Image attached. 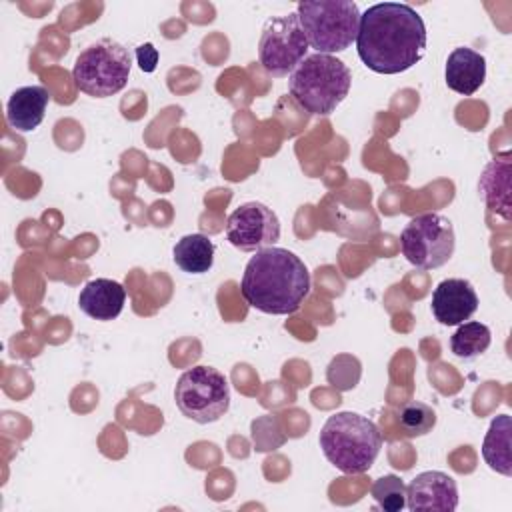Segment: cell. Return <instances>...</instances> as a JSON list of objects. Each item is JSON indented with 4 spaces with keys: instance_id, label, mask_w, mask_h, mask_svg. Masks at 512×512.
<instances>
[{
    "instance_id": "1",
    "label": "cell",
    "mask_w": 512,
    "mask_h": 512,
    "mask_svg": "<svg viewBox=\"0 0 512 512\" xmlns=\"http://www.w3.org/2000/svg\"><path fill=\"white\" fill-rule=\"evenodd\" d=\"M426 24L402 2H380L360 14L356 50L376 74H400L418 64L426 52Z\"/></svg>"
},
{
    "instance_id": "2",
    "label": "cell",
    "mask_w": 512,
    "mask_h": 512,
    "mask_svg": "<svg viewBox=\"0 0 512 512\" xmlns=\"http://www.w3.org/2000/svg\"><path fill=\"white\" fill-rule=\"evenodd\" d=\"M240 292L252 308L264 314H292L310 292V272L294 252L268 246L248 260Z\"/></svg>"
},
{
    "instance_id": "3",
    "label": "cell",
    "mask_w": 512,
    "mask_h": 512,
    "mask_svg": "<svg viewBox=\"0 0 512 512\" xmlns=\"http://www.w3.org/2000/svg\"><path fill=\"white\" fill-rule=\"evenodd\" d=\"M326 460L344 474L370 470L382 448L378 426L358 412L332 414L318 436Z\"/></svg>"
},
{
    "instance_id": "4",
    "label": "cell",
    "mask_w": 512,
    "mask_h": 512,
    "mask_svg": "<svg viewBox=\"0 0 512 512\" xmlns=\"http://www.w3.org/2000/svg\"><path fill=\"white\" fill-rule=\"evenodd\" d=\"M350 68L332 54L306 56L288 76V90L296 104L310 114L328 116L348 96Z\"/></svg>"
},
{
    "instance_id": "5",
    "label": "cell",
    "mask_w": 512,
    "mask_h": 512,
    "mask_svg": "<svg viewBox=\"0 0 512 512\" xmlns=\"http://www.w3.org/2000/svg\"><path fill=\"white\" fill-rule=\"evenodd\" d=\"M310 48L320 54L346 50L356 42L360 10L350 0H306L296 6Z\"/></svg>"
},
{
    "instance_id": "6",
    "label": "cell",
    "mask_w": 512,
    "mask_h": 512,
    "mask_svg": "<svg viewBox=\"0 0 512 512\" xmlns=\"http://www.w3.org/2000/svg\"><path fill=\"white\" fill-rule=\"evenodd\" d=\"M132 56L120 42L102 38L86 46L72 68L76 88L94 98H106L128 84Z\"/></svg>"
},
{
    "instance_id": "7",
    "label": "cell",
    "mask_w": 512,
    "mask_h": 512,
    "mask_svg": "<svg viewBox=\"0 0 512 512\" xmlns=\"http://www.w3.org/2000/svg\"><path fill=\"white\" fill-rule=\"evenodd\" d=\"M174 400L186 418L198 424H210L228 412L230 386L220 370L200 364L178 378Z\"/></svg>"
},
{
    "instance_id": "8",
    "label": "cell",
    "mask_w": 512,
    "mask_h": 512,
    "mask_svg": "<svg viewBox=\"0 0 512 512\" xmlns=\"http://www.w3.org/2000/svg\"><path fill=\"white\" fill-rule=\"evenodd\" d=\"M456 246L452 222L436 212L414 216L400 234V248L404 258L420 268L434 270L444 266Z\"/></svg>"
},
{
    "instance_id": "9",
    "label": "cell",
    "mask_w": 512,
    "mask_h": 512,
    "mask_svg": "<svg viewBox=\"0 0 512 512\" xmlns=\"http://www.w3.org/2000/svg\"><path fill=\"white\" fill-rule=\"evenodd\" d=\"M308 48L298 14L290 12L266 20L258 42V60L268 74L286 76L306 58Z\"/></svg>"
},
{
    "instance_id": "10",
    "label": "cell",
    "mask_w": 512,
    "mask_h": 512,
    "mask_svg": "<svg viewBox=\"0 0 512 512\" xmlns=\"http://www.w3.org/2000/svg\"><path fill=\"white\" fill-rule=\"evenodd\" d=\"M226 238L238 250L258 252L278 242L280 220L266 204L246 202L228 216Z\"/></svg>"
},
{
    "instance_id": "11",
    "label": "cell",
    "mask_w": 512,
    "mask_h": 512,
    "mask_svg": "<svg viewBox=\"0 0 512 512\" xmlns=\"http://www.w3.org/2000/svg\"><path fill=\"white\" fill-rule=\"evenodd\" d=\"M406 506L410 510L452 512L458 508V486L452 476L440 470L420 472L406 486Z\"/></svg>"
},
{
    "instance_id": "12",
    "label": "cell",
    "mask_w": 512,
    "mask_h": 512,
    "mask_svg": "<svg viewBox=\"0 0 512 512\" xmlns=\"http://www.w3.org/2000/svg\"><path fill=\"white\" fill-rule=\"evenodd\" d=\"M478 310L474 286L464 278H446L432 292V314L444 326H458Z\"/></svg>"
},
{
    "instance_id": "13",
    "label": "cell",
    "mask_w": 512,
    "mask_h": 512,
    "mask_svg": "<svg viewBox=\"0 0 512 512\" xmlns=\"http://www.w3.org/2000/svg\"><path fill=\"white\" fill-rule=\"evenodd\" d=\"M126 302V290L120 282L110 278H94L80 290V310L100 322H108L120 316Z\"/></svg>"
},
{
    "instance_id": "14",
    "label": "cell",
    "mask_w": 512,
    "mask_h": 512,
    "mask_svg": "<svg viewBox=\"0 0 512 512\" xmlns=\"http://www.w3.org/2000/svg\"><path fill=\"white\" fill-rule=\"evenodd\" d=\"M444 78L450 90L462 96H472L486 80V58L466 46L454 48L448 54Z\"/></svg>"
},
{
    "instance_id": "15",
    "label": "cell",
    "mask_w": 512,
    "mask_h": 512,
    "mask_svg": "<svg viewBox=\"0 0 512 512\" xmlns=\"http://www.w3.org/2000/svg\"><path fill=\"white\" fill-rule=\"evenodd\" d=\"M48 102L50 94L44 86L32 84L14 90L6 104L8 124L18 132H30L38 128L40 122L44 120Z\"/></svg>"
},
{
    "instance_id": "16",
    "label": "cell",
    "mask_w": 512,
    "mask_h": 512,
    "mask_svg": "<svg viewBox=\"0 0 512 512\" xmlns=\"http://www.w3.org/2000/svg\"><path fill=\"white\" fill-rule=\"evenodd\" d=\"M510 440H512V422L508 414H500L490 422V428L484 436L482 456L484 462L498 474L510 476L512 474V454H510Z\"/></svg>"
},
{
    "instance_id": "17",
    "label": "cell",
    "mask_w": 512,
    "mask_h": 512,
    "mask_svg": "<svg viewBox=\"0 0 512 512\" xmlns=\"http://www.w3.org/2000/svg\"><path fill=\"white\" fill-rule=\"evenodd\" d=\"M510 156L504 154V156H496L486 168H484V174L480 176V194L486 202V206L492 210V212H498L504 220L510 218V186H508V176L500 180V176L504 172L510 170Z\"/></svg>"
},
{
    "instance_id": "18",
    "label": "cell",
    "mask_w": 512,
    "mask_h": 512,
    "mask_svg": "<svg viewBox=\"0 0 512 512\" xmlns=\"http://www.w3.org/2000/svg\"><path fill=\"white\" fill-rule=\"evenodd\" d=\"M172 254L176 266L188 274H204L214 264V244L204 234L182 236L176 242Z\"/></svg>"
},
{
    "instance_id": "19",
    "label": "cell",
    "mask_w": 512,
    "mask_h": 512,
    "mask_svg": "<svg viewBox=\"0 0 512 512\" xmlns=\"http://www.w3.org/2000/svg\"><path fill=\"white\" fill-rule=\"evenodd\" d=\"M492 342L490 328L482 322H462L450 338V350L454 356L470 360L488 350Z\"/></svg>"
},
{
    "instance_id": "20",
    "label": "cell",
    "mask_w": 512,
    "mask_h": 512,
    "mask_svg": "<svg viewBox=\"0 0 512 512\" xmlns=\"http://www.w3.org/2000/svg\"><path fill=\"white\" fill-rule=\"evenodd\" d=\"M398 426L408 438L424 436L436 426V412L418 400H408L398 410Z\"/></svg>"
},
{
    "instance_id": "21",
    "label": "cell",
    "mask_w": 512,
    "mask_h": 512,
    "mask_svg": "<svg viewBox=\"0 0 512 512\" xmlns=\"http://www.w3.org/2000/svg\"><path fill=\"white\" fill-rule=\"evenodd\" d=\"M370 494L378 508L386 512H400L406 506V484L394 474H386L374 480Z\"/></svg>"
},
{
    "instance_id": "22",
    "label": "cell",
    "mask_w": 512,
    "mask_h": 512,
    "mask_svg": "<svg viewBox=\"0 0 512 512\" xmlns=\"http://www.w3.org/2000/svg\"><path fill=\"white\" fill-rule=\"evenodd\" d=\"M158 50L154 48L152 42H146V44H140L136 48V60H138V66L142 72H154L156 70V64H158Z\"/></svg>"
}]
</instances>
